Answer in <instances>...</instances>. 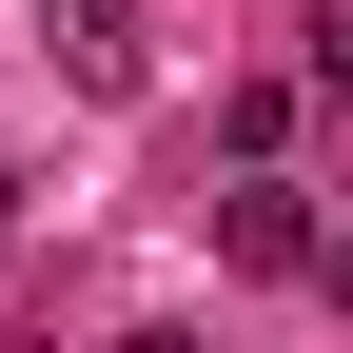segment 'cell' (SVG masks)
Wrapping results in <instances>:
<instances>
[{
    "label": "cell",
    "mask_w": 353,
    "mask_h": 353,
    "mask_svg": "<svg viewBox=\"0 0 353 353\" xmlns=\"http://www.w3.org/2000/svg\"><path fill=\"white\" fill-rule=\"evenodd\" d=\"M39 39H59V79H79V99H138V0H59Z\"/></svg>",
    "instance_id": "cell-1"
},
{
    "label": "cell",
    "mask_w": 353,
    "mask_h": 353,
    "mask_svg": "<svg viewBox=\"0 0 353 353\" xmlns=\"http://www.w3.org/2000/svg\"><path fill=\"white\" fill-rule=\"evenodd\" d=\"M216 255H236V275H314V216L255 176V196H216Z\"/></svg>",
    "instance_id": "cell-2"
},
{
    "label": "cell",
    "mask_w": 353,
    "mask_h": 353,
    "mask_svg": "<svg viewBox=\"0 0 353 353\" xmlns=\"http://www.w3.org/2000/svg\"><path fill=\"white\" fill-rule=\"evenodd\" d=\"M314 275H334V294H353V236H314Z\"/></svg>",
    "instance_id": "cell-3"
},
{
    "label": "cell",
    "mask_w": 353,
    "mask_h": 353,
    "mask_svg": "<svg viewBox=\"0 0 353 353\" xmlns=\"http://www.w3.org/2000/svg\"><path fill=\"white\" fill-rule=\"evenodd\" d=\"M118 353H196V334H118Z\"/></svg>",
    "instance_id": "cell-4"
}]
</instances>
